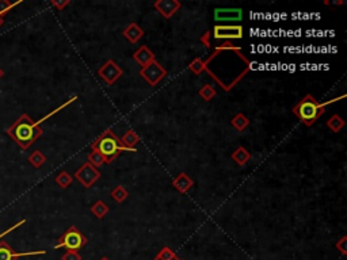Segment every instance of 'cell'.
Here are the masks:
<instances>
[{"label":"cell","mask_w":347,"mask_h":260,"mask_svg":"<svg viewBox=\"0 0 347 260\" xmlns=\"http://www.w3.org/2000/svg\"><path fill=\"white\" fill-rule=\"evenodd\" d=\"M44 130L27 114H22L7 129V134L20 146V149L27 150L38 138L42 136Z\"/></svg>","instance_id":"obj_1"},{"label":"cell","mask_w":347,"mask_h":260,"mask_svg":"<svg viewBox=\"0 0 347 260\" xmlns=\"http://www.w3.org/2000/svg\"><path fill=\"white\" fill-rule=\"evenodd\" d=\"M91 149L97 150L106 157L107 162H111L122 152H137V149H129L121 144V140L113 133V130H105L95 141L91 144Z\"/></svg>","instance_id":"obj_2"},{"label":"cell","mask_w":347,"mask_h":260,"mask_svg":"<svg viewBox=\"0 0 347 260\" xmlns=\"http://www.w3.org/2000/svg\"><path fill=\"white\" fill-rule=\"evenodd\" d=\"M293 114L303 122L305 126H312L326 111V106L319 103L315 96L307 93L297 105L292 109Z\"/></svg>","instance_id":"obj_3"},{"label":"cell","mask_w":347,"mask_h":260,"mask_svg":"<svg viewBox=\"0 0 347 260\" xmlns=\"http://www.w3.org/2000/svg\"><path fill=\"white\" fill-rule=\"evenodd\" d=\"M85 244H87V237L76 226H71L59 239V243L54 245V249L65 248L67 251L77 252L84 247Z\"/></svg>","instance_id":"obj_4"},{"label":"cell","mask_w":347,"mask_h":260,"mask_svg":"<svg viewBox=\"0 0 347 260\" xmlns=\"http://www.w3.org/2000/svg\"><path fill=\"white\" fill-rule=\"evenodd\" d=\"M167 75H168L167 69L156 60H154L152 62H150V64L140 69V76L152 87L158 85L159 81L163 80Z\"/></svg>","instance_id":"obj_5"},{"label":"cell","mask_w":347,"mask_h":260,"mask_svg":"<svg viewBox=\"0 0 347 260\" xmlns=\"http://www.w3.org/2000/svg\"><path fill=\"white\" fill-rule=\"evenodd\" d=\"M244 36L242 24H216L213 27L214 40H242Z\"/></svg>","instance_id":"obj_6"},{"label":"cell","mask_w":347,"mask_h":260,"mask_svg":"<svg viewBox=\"0 0 347 260\" xmlns=\"http://www.w3.org/2000/svg\"><path fill=\"white\" fill-rule=\"evenodd\" d=\"M75 178L83 184V187H85V188H91V187L101 179V172H99L98 168L93 167L89 161H87L76 171Z\"/></svg>","instance_id":"obj_7"},{"label":"cell","mask_w":347,"mask_h":260,"mask_svg":"<svg viewBox=\"0 0 347 260\" xmlns=\"http://www.w3.org/2000/svg\"><path fill=\"white\" fill-rule=\"evenodd\" d=\"M98 75L101 76L102 80L106 81L109 85H111L124 75V71H122L121 67L115 61L109 60L106 61L105 64L98 69Z\"/></svg>","instance_id":"obj_8"},{"label":"cell","mask_w":347,"mask_h":260,"mask_svg":"<svg viewBox=\"0 0 347 260\" xmlns=\"http://www.w3.org/2000/svg\"><path fill=\"white\" fill-rule=\"evenodd\" d=\"M242 19V8H216L214 10V20L216 22H240Z\"/></svg>","instance_id":"obj_9"},{"label":"cell","mask_w":347,"mask_h":260,"mask_svg":"<svg viewBox=\"0 0 347 260\" xmlns=\"http://www.w3.org/2000/svg\"><path fill=\"white\" fill-rule=\"evenodd\" d=\"M181 6L182 4L179 0H156L154 3V7L166 19H170L171 16L175 15L179 11Z\"/></svg>","instance_id":"obj_10"},{"label":"cell","mask_w":347,"mask_h":260,"mask_svg":"<svg viewBox=\"0 0 347 260\" xmlns=\"http://www.w3.org/2000/svg\"><path fill=\"white\" fill-rule=\"evenodd\" d=\"M46 251H34V252H16L12 251V248L8 245L6 241L0 240V260H15L18 257H23V256H36V255H45Z\"/></svg>","instance_id":"obj_11"},{"label":"cell","mask_w":347,"mask_h":260,"mask_svg":"<svg viewBox=\"0 0 347 260\" xmlns=\"http://www.w3.org/2000/svg\"><path fill=\"white\" fill-rule=\"evenodd\" d=\"M133 58L136 62L141 65L142 68V67H146V65H148L155 60V54L147 45H142L133 53Z\"/></svg>","instance_id":"obj_12"},{"label":"cell","mask_w":347,"mask_h":260,"mask_svg":"<svg viewBox=\"0 0 347 260\" xmlns=\"http://www.w3.org/2000/svg\"><path fill=\"white\" fill-rule=\"evenodd\" d=\"M122 34H124V37H125L126 40L129 41L130 44H136L137 41L141 40L146 32H144V30H142L136 22H132V23L128 24V26L124 28Z\"/></svg>","instance_id":"obj_13"},{"label":"cell","mask_w":347,"mask_h":260,"mask_svg":"<svg viewBox=\"0 0 347 260\" xmlns=\"http://www.w3.org/2000/svg\"><path fill=\"white\" fill-rule=\"evenodd\" d=\"M172 186L175 187L181 194H186V192L194 186V182L189 175L185 174V172H181L177 178H174Z\"/></svg>","instance_id":"obj_14"},{"label":"cell","mask_w":347,"mask_h":260,"mask_svg":"<svg viewBox=\"0 0 347 260\" xmlns=\"http://www.w3.org/2000/svg\"><path fill=\"white\" fill-rule=\"evenodd\" d=\"M232 160H234L238 166L243 167L246 166L247 162L251 160V153L244 148V146H239L238 149H235L232 153Z\"/></svg>","instance_id":"obj_15"},{"label":"cell","mask_w":347,"mask_h":260,"mask_svg":"<svg viewBox=\"0 0 347 260\" xmlns=\"http://www.w3.org/2000/svg\"><path fill=\"white\" fill-rule=\"evenodd\" d=\"M120 140H121L122 145L125 148H129V149H136V145L140 142V137L134 130H128Z\"/></svg>","instance_id":"obj_16"},{"label":"cell","mask_w":347,"mask_h":260,"mask_svg":"<svg viewBox=\"0 0 347 260\" xmlns=\"http://www.w3.org/2000/svg\"><path fill=\"white\" fill-rule=\"evenodd\" d=\"M230 123H232V126H234L235 129L238 130V132H244V130L248 127V125H250V119L247 118L246 114L239 113L232 118Z\"/></svg>","instance_id":"obj_17"},{"label":"cell","mask_w":347,"mask_h":260,"mask_svg":"<svg viewBox=\"0 0 347 260\" xmlns=\"http://www.w3.org/2000/svg\"><path fill=\"white\" fill-rule=\"evenodd\" d=\"M327 126L332 133H339L340 130L344 127L343 118L340 117V115H338V114H335V115H332V117L328 119Z\"/></svg>","instance_id":"obj_18"},{"label":"cell","mask_w":347,"mask_h":260,"mask_svg":"<svg viewBox=\"0 0 347 260\" xmlns=\"http://www.w3.org/2000/svg\"><path fill=\"white\" fill-rule=\"evenodd\" d=\"M27 160L34 168H41V167L46 162V156H45L41 150H34V152L28 156Z\"/></svg>","instance_id":"obj_19"},{"label":"cell","mask_w":347,"mask_h":260,"mask_svg":"<svg viewBox=\"0 0 347 260\" xmlns=\"http://www.w3.org/2000/svg\"><path fill=\"white\" fill-rule=\"evenodd\" d=\"M109 206L106 205L103 201H98L91 206V213H93L97 218H103L107 213H109Z\"/></svg>","instance_id":"obj_20"},{"label":"cell","mask_w":347,"mask_h":260,"mask_svg":"<svg viewBox=\"0 0 347 260\" xmlns=\"http://www.w3.org/2000/svg\"><path fill=\"white\" fill-rule=\"evenodd\" d=\"M154 260H181L177 256V253L171 249L170 247H163L160 251L156 253V256L154 257Z\"/></svg>","instance_id":"obj_21"},{"label":"cell","mask_w":347,"mask_h":260,"mask_svg":"<svg viewBox=\"0 0 347 260\" xmlns=\"http://www.w3.org/2000/svg\"><path fill=\"white\" fill-rule=\"evenodd\" d=\"M110 195H111V198H113L115 202L122 203V202H125L129 194H128V190H126L125 187L117 186V187H114L113 190H111Z\"/></svg>","instance_id":"obj_22"},{"label":"cell","mask_w":347,"mask_h":260,"mask_svg":"<svg viewBox=\"0 0 347 260\" xmlns=\"http://www.w3.org/2000/svg\"><path fill=\"white\" fill-rule=\"evenodd\" d=\"M89 162L93 167H95V168H99V167H102L103 164H106L107 160H106V157L102 153H99L97 150H93V152L89 154Z\"/></svg>","instance_id":"obj_23"},{"label":"cell","mask_w":347,"mask_h":260,"mask_svg":"<svg viewBox=\"0 0 347 260\" xmlns=\"http://www.w3.org/2000/svg\"><path fill=\"white\" fill-rule=\"evenodd\" d=\"M54 180H56V183L59 184L60 188H67V187H69L72 184L73 178L67 172V171H63V172H60V174L57 175Z\"/></svg>","instance_id":"obj_24"},{"label":"cell","mask_w":347,"mask_h":260,"mask_svg":"<svg viewBox=\"0 0 347 260\" xmlns=\"http://www.w3.org/2000/svg\"><path fill=\"white\" fill-rule=\"evenodd\" d=\"M76 99H77V95H73L72 98H69L68 101H67V102H64V103H63V105H61V106H59V107H57V109H54V110H53V111H50V113H49L48 115H45L44 118H41L40 121H37V123H38V125H41V123H42V122H44V121H46V119H49V118H50V117H53V115H56L57 113H60L61 110H63V109H65V107H67V106H69V105H71V103H72V102H75V101H76Z\"/></svg>","instance_id":"obj_25"},{"label":"cell","mask_w":347,"mask_h":260,"mask_svg":"<svg viewBox=\"0 0 347 260\" xmlns=\"http://www.w3.org/2000/svg\"><path fill=\"white\" fill-rule=\"evenodd\" d=\"M198 93H199V96H201L204 101L210 102L214 96H216V89H214L210 84H205L202 85L201 89L198 91Z\"/></svg>","instance_id":"obj_26"},{"label":"cell","mask_w":347,"mask_h":260,"mask_svg":"<svg viewBox=\"0 0 347 260\" xmlns=\"http://www.w3.org/2000/svg\"><path fill=\"white\" fill-rule=\"evenodd\" d=\"M189 69L191 72L195 73V75H199L204 69H206V64L204 62V60H202L201 57H198V58H195V60H193L190 62Z\"/></svg>","instance_id":"obj_27"},{"label":"cell","mask_w":347,"mask_h":260,"mask_svg":"<svg viewBox=\"0 0 347 260\" xmlns=\"http://www.w3.org/2000/svg\"><path fill=\"white\" fill-rule=\"evenodd\" d=\"M22 3V0H19V2H15V3H11V2H8V0H0V16L2 18H4V15L6 14H8V12L11 11L12 8L16 7L18 4Z\"/></svg>","instance_id":"obj_28"},{"label":"cell","mask_w":347,"mask_h":260,"mask_svg":"<svg viewBox=\"0 0 347 260\" xmlns=\"http://www.w3.org/2000/svg\"><path fill=\"white\" fill-rule=\"evenodd\" d=\"M335 247H336V249H339V252L342 253V255H347V237L346 236H343V237H342V239L335 244Z\"/></svg>","instance_id":"obj_29"},{"label":"cell","mask_w":347,"mask_h":260,"mask_svg":"<svg viewBox=\"0 0 347 260\" xmlns=\"http://www.w3.org/2000/svg\"><path fill=\"white\" fill-rule=\"evenodd\" d=\"M61 260H81V256L79 255V252L67 251L64 255H63Z\"/></svg>","instance_id":"obj_30"},{"label":"cell","mask_w":347,"mask_h":260,"mask_svg":"<svg viewBox=\"0 0 347 260\" xmlns=\"http://www.w3.org/2000/svg\"><path fill=\"white\" fill-rule=\"evenodd\" d=\"M69 3H71L69 0H52V2H50V4L54 6L59 11H63V10H64Z\"/></svg>","instance_id":"obj_31"},{"label":"cell","mask_w":347,"mask_h":260,"mask_svg":"<svg viewBox=\"0 0 347 260\" xmlns=\"http://www.w3.org/2000/svg\"><path fill=\"white\" fill-rule=\"evenodd\" d=\"M3 76H4V71L2 68H0V79H2V77H3Z\"/></svg>","instance_id":"obj_32"},{"label":"cell","mask_w":347,"mask_h":260,"mask_svg":"<svg viewBox=\"0 0 347 260\" xmlns=\"http://www.w3.org/2000/svg\"><path fill=\"white\" fill-rule=\"evenodd\" d=\"M3 23H4V18H2V16H0V26H2Z\"/></svg>","instance_id":"obj_33"},{"label":"cell","mask_w":347,"mask_h":260,"mask_svg":"<svg viewBox=\"0 0 347 260\" xmlns=\"http://www.w3.org/2000/svg\"><path fill=\"white\" fill-rule=\"evenodd\" d=\"M99 260H110V259H109V257H107V256H103V257H101V259H99Z\"/></svg>","instance_id":"obj_34"},{"label":"cell","mask_w":347,"mask_h":260,"mask_svg":"<svg viewBox=\"0 0 347 260\" xmlns=\"http://www.w3.org/2000/svg\"><path fill=\"white\" fill-rule=\"evenodd\" d=\"M181 260H182V259H181Z\"/></svg>","instance_id":"obj_35"}]
</instances>
